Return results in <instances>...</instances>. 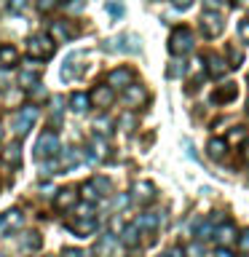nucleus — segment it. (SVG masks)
<instances>
[{"instance_id": "2eb2a0df", "label": "nucleus", "mask_w": 249, "mask_h": 257, "mask_svg": "<svg viewBox=\"0 0 249 257\" xmlns=\"http://www.w3.org/2000/svg\"><path fill=\"white\" fill-rule=\"evenodd\" d=\"M228 70H230V64L225 62L222 56H217V54L206 56V72H209V75H214V78H222Z\"/></svg>"}, {"instance_id": "2f4dec72", "label": "nucleus", "mask_w": 249, "mask_h": 257, "mask_svg": "<svg viewBox=\"0 0 249 257\" xmlns=\"http://www.w3.org/2000/svg\"><path fill=\"white\" fill-rule=\"evenodd\" d=\"M62 6V0H38V11L40 14H51Z\"/></svg>"}, {"instance_id": "79ce46f5", "label": "nucleus", "mask_w": 249, "mask_h": 257, "mask_svg": "<svg viewBox=\"0 0 249 257\" xmlns=\"http://www.w3.org/2000/svg\"><path fill=\"white\" fill-rule=\"evenodd\" d=\"M228 56H230V67H236V64L241 62V56H244V54H241L238 48H230V51H228Z\"/></svg>"}, {"instance_id": "a18cd8bd", "label": "nucleus", "mask_w": 249, "mask_h": 257, "mask_svg": "<svg viewBox=\"0 0 249 257\" xmlns=\"http://www.w3.org/2000/svg\"><path fill=\"white\" fill-rule=\"evenodd\" d=\"M24 6H27V0H11V3H8L11 11H24Z\"/></svg>"}, {"instance_id": "8fccbe9b", "label": "nucleus", "mask_w": 249, "mask_h": 257, "mask_svg": "<svg viewBox=\"0 0 249 257\" xmlns=\"http://www.w3.org/2000/svg\"><path fill=\"white\" fill-rule=\"evenodd\" d=\"M204 3H206L209 8H220V6H222V0H204Z\"/></svg>"}, {"instance_id": "b1692460", "label": "nucleus", "mask_w": 249, "mask_h": 257, "mask_svg": "<svg viewBox=\"0 0 249 257\" xmlns=\"http://www.w3.org/2000/svg\"><path fill=\"white\" fill-rule=\"evenodd\" d=\"M88 94H83V91H75V94H70V110L72 112H86L88 110Z\"/></svg>"}, {"instance_id": "1a4fd4ad", "label": "nucleus", "mask_w": 249, "mask_h": 257, "mask_svg": "<svg viewBox=\"0 0 249 257\" xmlns=\"http://www.w3.org/2000/svg\"><path fill=\"white\" fill-rule=\"evenodd\" d=\"M145 99H148V91H145V86L132 83V86L123 88V102L129 104V107H140V104H145Z\"/></svg>"}, {"instance_id": "c756f323", "label": "nucleus", "mask_w": 249, "mask_h": 257, "mask_svg": "<svg viewBox=\"0 0 249 257\" xmlns=\"http://www.w3.org/2000/svg\"><path fill=\"white\" fill-rule=\"evenodd\" d=\"M91 185L96 188V193H99V196H107V193H110V180H107V177H94Z\"/></svg>"}, {"instance_id": "49530a36", "label": "nucleus", "mask_w": 249, "mask_h": 257, "mask_svg": "<svg viewBox=\"0 0 249 257\" xmlns=\"http://www.w3.org/2000/svg\"><path fill=\"white\" fill-rule=\"evenodd\" d=\"M107 11L112 16H120V14H123V6H120V3H107Z\"/></svg>"}, {"instance_id": "f704fd0d", "label": "nucleus", "mask_w": 249, "mask_h": 257, "mask_svg": "<svg viewBox=\"0 0 249 257\" xmlns=\"http://www.w3.org/2000/svg\"><path fill=\"white\" fill-rule=\"evenodd\" d=\"M24 246H27V249H38V246H40V236H38L35 230L27 233V238H24Z\"/></svg>"}, {"instance_id": "9b49d317", "label": "nucleus", "mask_w": 249, "mask_h": 257, "mask_svg": "<svg viewBox=\"0 0 249 257\" xmlns=\"http://www.w3.org/2000/svg\"><path fill=\"white\" fill-rule=\"evenodd\" d=\"M67 228L75 233V236H91L96 230V217H78V220H70Z\"/></svg>"}, {"instance_id": "6ab92c4d", "label": "nucleus", "mask_w": 249, "mask_h": 257, "mask_svg": "<svg viewBox=\"0 0 249 257\" xmlns=\"http://www.w3.org/2000/svg\"><path fill=\"white\" fill-rule=\"evenodd\" d=\"M88 156H91V161H99V158H104L107 156V142H104V137L102 134H96V137H91V142H88Z\"/></svg>"}, {"instance_id": "4be33fe9", "label": "nucleus", "mask_w": 249, "mask_h": 257, "mask_svg": "<svg viewBox=\"0 0 249 257\" xmlns=\"http://www.w3.org/2000/svg\"><path fill=\"white\" fill-rule=\"evenodd\" d=\"M209 156L212 158H225L228 156V140H220V137H214V140H209Z\"/></svg>"}, {"instance_id": "7c9ffc66", "label": "nucleus", "mask_w": 249, "mask_h": 257, "mask_svg": "<svg viewBox=\"0 0 249 257\" xmlns=\"http://www.w3.org/2000/svg\"><path fill=\"white\" fill-rule=\"evenodd\" d=\"M134 126H137V118L132 115V112H123V115L118 118V128H123V132H132Z\"/></svg>"}, {"instance_id": "37998d69", "label": "nucleus", "mask_w": 249, "mask_h": 257, "mask_svg": "<svg viewBox=\"0 0 249 257\" xmlns=\"http://www.w3.org/2000/svg\"><path fill=\"white\" fill-rule=\"evenodd\" d=\"M96 132H99V134L110 132V120L107 118H96Z\"/></svg>"}, {"instance_id": "4c0bfd02", "label": "nucleus", "mask_w": 249, "mask_h": 257, "mask_svg": "<svg viewBox=\"0 0 249 257\" xmlns=\"http://www.w3.org/2000/svg\"><path fill=\"white\" fill-rule=\"evenodd\" d=\"M78 212V217H94V209H91V204H80V206H72Z\"/></svg>"}, {"instance_id": "5701e85b", "label": "nucleus", "mask_w": 249, "mask_h": 257, "mask_svg": "<svg viewBox=\"0 0 249 257\" xmlns=\"http://www.w3.org/2000/svg\"><path fill=\"white\" fill-rule=\"evenodd\" d=\"M140 236H142V233H140V228H137L134 222L126 225V228L120 230V241H123L126 246H137V244H140Z\"/></svg>"}, {"instance_id": "c03bdc74", "label": "nucleus", "mask_w": 249, "mask_h": 257, "mask_svg": "<svg viewBox=\"0 0 249 257\" xmlns=\"http://www.w3.org/2000/svg\"><path fill=\"white\" fill-rule=\"evenodd\" d=\"M214 257H236V254L230 252V246H217L214 249Z\"/></svg>"}, {"instance_id": "3c124183", "label": "nucleus", "mask_w": 249, "mask_h": 257, "mask_svg": "<svg viewBox=\"0 0 249 257\" xmlns=\"http://www.w3.org/2000/svg\"><path fill=\"white\" fill-rule=\"evenodd\" d=\"M6 233H8V228H6V222H3V217H0V238H3V236H6Z\"/></svg>"}, {"instance_id": "864d4df0", "label": "nucleus", "mask_w": 249, "mask_h": 257, "mask_svg": "<svg viewBox=\"0 0 249 257\" xmlns=\"http://www.w3.org/2000/svg\"><path fill=\"white\" fill-rule=\"evenodd\" d=\"M0 140H3V123H0Z\"/></svg>"}, {"instance_id": "58836bf2", "label": "nucleus", "mask_w": 249, "mask_h": 257, "mask_svg": "<svg viewBox=\"0 0 249 257\" xmlns=\"http://www.w3.org/2000/svg\"><path fill=\"white\" fill-rule=\"evenodd\" d=\"M236 241H238V249H241V252H249V228H246L244 233H241V236H238Z\"/></svg>"}, {"instance_id": "c85d7f7f", "label": "nucleus", "mask_w": 249, "mask_h": 257, "mask_svg": "<svg viewBox=\"0 0 249 257\" xmlns=\"http://www.w3.org/2000/svg\"><path fill=\"white\" fill-rule=\"evenodd\" d=\"M112 246H115V236H112V233H107V236L99 238V244H96V252H99V254H107V252H112Z\"/></svg>"}, {"instance_id": "393cba45", "label": "nucleus", "mask_w": 249, "mask_h": 257, "mask_svg": "<svg viewBox=\"0 0 249 257\" xmlns=\"http://www.w3.org/2000/svg\"><path fill=\"white\" fill-rule=\"evenodd\" d=\"M35 83H40V72L38 70H22L19 72V86L22 88H32Z\"/></svg>"}, {"instance_id": "dca6fc26", "label": "nucleus", "mask_w": 249, "mask_h": 257, "mask_svg": "<svg viewBox=\"0 0 249 257\" xmlns=\"http://www.w3.org/2000/svg\"><path fill=\"white\" fill-rule=\"evenodd\" d=\"M158 222H161V217H158L156 212H145V214L137 217V222H134V225L140 228V233H156Z\"/></svg>"}, {"instance_id": "a211bd4d", "label": "nucleus", "mask_w": 249, "mask_h": 257, "mask_svg": "<svg viewBox=\"0 0 249 257\" xmlns=\"http://www.w3.org/2000/svg\"><path fill=\"white\" fill-rule=\"evenodd\" d=\"M51 35L64 43V40H72V38H75L78 30L72 27V24H67V22H54V24H51Z\"/></svg>"}, {"instance_id": "a878e982", "label": "nucleus", "mask_w": 249, "mask_h": 257, "mask_svg": "<svg viewBox=\"0 0 249 257\" xmlns=\"http://www.w3.org/2000/svg\"><path fill=\"white\" fill-rule=\"evenodd\" d=\"M185 72H188V64H185L180 56H174V62L166 67V78H182Z\"/></svg>"}, {"instance_id": "aec40b11", "label": "nucleus", "mask_w": 249, "mask_h": 257, "mask_svg": "<svg viewBox=\"0 0 249 257\" xmlns=\"http://www.w3.org/2000/svg\"><path fill=\"white\" fill-rule=\"evenodd\" d=\"M16 62H19V51L8 43L0 46V67H14Z\"/></svg>"}, {"instance_id": "a19ab883", "label": "nucleus", "mask_w": 249, "mask_h": 257, "mask_svg": "<svg viewBox=\"0 0 249 257\" xmlns=\"http://www.w3.org/2000/svg\"><path fill=\"white\" fill-rule=\"evenodd\" d=\"M62 257H86V252L83 249H75V246H64Z\"/></svg>"}, {"instance_id": "e433bc0d", "label": "nucleus", "mask_w": 249, "mask_h": 257, "mask_svg": "<svg viewBox=\"0 0 249 257\" xmlns=\"http://www.w3.org/2000/svg\"><path fill=\"white\" fill-rule=\"evenodd\" d=\"M238 35H241L244 43H249V19H241L238 22Z\"/></svg>"}, {"instance_id": "c9c22d12", "label": "nucleus", "mask_w": 249, "mask_h": 257, "mask_svg": "<svg viewBox=\"0 0 249 257\" xmlns=\"http://www.w3.org/2000/svg\"><path fill=\"white\" fill-rule=\"evenodd\" d=\"M64 8H67V14H80L86 8V0H70Z\"/></svg>"}, {"instance_id": "bb28decb", "label": "nucleus", "mask_w": 249, "mask_h": 257, "mask_svg": "<svg viewBox=\"0 0 249 257\" xmlns=\"http://www.w3.org/2000/svg\"><path fill=\"white\" fill-rule=\"evenodd\" d=\"M78 161H80V153H78L75 148H67L64 153H59V164H62L64 169H67V166H75Z\"/></svg>"}, {"instance_id": "5fc2aeb1", "label": "nucleus", "mask_w": 249, "mask_h": 257, "mask_svg": "<svg viewBox=\"0 0 249 257\" xmlns=\"http://www.w3.org/2000/svg\"><path fill=\"white\" fill-rule=\"evenodd\" d=\"M241 6H249V0H241Z\"/></svg>"}, {"instance_id": "423d86ee", "label": "nucleus", "mask_w": 249, "mask_h": 257, "mask_svg": "<svg viewBox=\"0 0 249 257\" xmlns=\"http://www.w3.org/2000/svg\"><path fill=\"white\" fill-rule=\"evenodd\" d=\"M212 238L217 241V246H230V244H236V238H238L236 225H230V222H220V225L214 228Z\"/></svg>"}, {"instance_id": "09e8293b", "label": "nucleus", "mask_w": 249, "mask_h": 257, "mask_svg": "<svg viewBox=\"0 0 249 257\" xmlns=\"http://www.w3.org/2000/svg\"><path fill=\"white\" fill-rule=\"evenodd\" d=\"M172 3H174L177 8H188V6L193 3V0H172Z\"/></svg>"}, {"instance_id": "603ef678", "label": "nucleus", "mask_w": 249, "mask_h": 257, "mask_svg": "<svg viewBox=\"0 0 249 257\" xmlns=\"http://www.w3.org/2000/svg\"><path fill=\"white\" fill-rule=\"evenodd\" d=\"M244 158H246V161H249V142H246V145H244Z\"/></svg>"}, {"instance_id": "0eeeda50", "label": "nucleus", "mask_w": 249, "mask_h": 257, "mask_svg": "<svg viewBox=\"0 0 249 257\" xmlns=\"http://www.w3.org/2000/svg\"><path fill=\"white\" fill-rule=\"evenodd\" d=\"M201 27H204V32H206L209 38H214V35H220V32H222L225 24H222V16L209 8V11L201 14Z\"/></svg>"}, {"instance_id": "39448f33", "label": "nucleus", "mask_w": 249, "mask_h": 257, "mask_svg": "<svg viewBox=\"0 0 249 257\" xmlns=\"http://www.w3.org/2000/svg\"><path fill=\"white\" fill-rule=\"evenodd\" d=\"M132 80H134V72L129 70V67H115V70H110L107 72V83L110 88H118V91H123L126 86H132Z\"/></svg>"}, {"instance_id": "4468645a", "label": "nucleus", "mask_w": 249, "mask_h": 257, "mask_svg": "<svg viewBox=\"0 0 249 257\" xmlns=\"http://www.w3.org/2000/svg\"><path fill=\"white\" fill-rule=\"evenodd\" d=\"M78 204V193L72 190V188H64L56 193V198H54V206L59 209V212H64V209H72Z\"/></svg>"}, {"instance_id": "cd10ccee", "label": "nucleus", "mask_w": 249, "mask_h": 257, "mask_svg": "<svg viewBox=\"0 0 249 257\" xmlns=\"http://www.w3.org/2000/svg\"><path fill=\"white\" fill-rule=\"evenodd\" d=\"M80 196H83V198L88 201V204H96V201L102 198L99 193H96V188H94L91 182H83V185H80Z\"/></svg>"}, {"instance_id": "7ed1b4c3", "label": "nucleus", "mask_w": 249, "mask_h": 257, "mask_svg": "<svg viewBox=\"0 0 249 257\" xmlns=\"http://www.w3.org/2000/svg\"><path fill=\"white\" fill-rule=\"evenodd\" d=\"M59 150H62V145H59V137H56L54 132H43L38 137V142H35V158L38 161L56 158V156H59Z\"/></svg>"}, {"instance_id": "de8ad7c7", "label": "nucleus", "mask_w": 249, "mask_h": 257, "mask_svg": "<svg viewBox=\"0 0 249 257\" xmlns=\"http://www.w3.org/2000/svg\"><path fill=\"white\" fill-rule=\"evenodd\" d=\"M164 257H185V252H182L180 246H172V249H169V252H166Z\"/></svg>"}, {"instance_id": "20e7f679", "label": "nucleus", "mask_w": 249, "mask_h": 257, "mask_svg": "<svg viewBox=\"0 0 249 257\" xmlns=\"http://www.w3.org/2000/svg\"><path fill=\"white\" fill-rule=\"evenodd\" d=\"M38 120V107L35 104H27V107H22L19 112H14V118H11V123H14V132L24 137L32 128V123Z\"/></svg>"}, {"instance_id": "72a5a7b5", "label": "nucleus", "mask_w": 249, "mask_h": 257, "mask_svg": "<svg viewBox=\"0 0 249 257\" xmlns=\"http://www.w3.org/2000/svg\"><path fill=\"white\" fill-rule=\"evenodd\" d=\"M190 72H193V75H196L198 80L204 78V72H206V67H204V59H193V62H190Z\"/></svg>"}, {"instance_id": "f8f14e48", "label": "nucleus", "mask_w": 249, "mask_h": 257, "mask_svg": "<svg viewBox=\"0 0 249 257\" xmlns=\"http://www.w3.org/2000/svg\"><path fill=\"white\" fill-rule=\"evenodd\" d=\"M214 217H201V220L193 222V236H196L198 241H206V238H212V233H214Z\"/></svg>"}, {"instance_id": "6e6d98bb", "label": "nucleus", "mask_w": 249, "mask_h": 257, "mask_svg": "<svg viewBox=\"0 0 249 257\" xmlns=\"http://www.w3.org/2000/svg\"><path fill=\"white\" fill-rule=\"evenodd\" d=\"M0 257H6V254H0Z\"/></svg>"}, {"instance_id": "412c9836", "label": "nucleus", "mask_w": 249, "mask_h": 257, "mask_svg": "<svg viewBox=\"0 0 249 257\" xmlns=\"http://www.w3.org/2000/svg\"><path fill=\"white\" fill-rule=\"evenodd\" d=\"M3 217V222H6V228L8 230H19L22 228V222H24V214L19 212V209H8L6 214H0Z\"/></svg>"}, {"instance_id": "473e14b6", "label": "nucleus", "mask_w": 249, "mask_h": 257, "mask_svg": "<svg viewBox=\"0 0 249 257\" xmlns=\"http://www.w3.org/2000/svg\"><path fill=\"white\" fill-rule=\"evenodd\" d=\"M185 254L188 257H204V244H201V241H193V244L185 249Z\"/></svg>"}, {"instance_id": "f257e3e1", "label": "nucleus", "mask_w": 249, "mask_h": 257, "mask_svg": "<svg viewBox=\"0 0 249 257\" xmlns=\"http://www.w3.org/2000/svg\"><path fill=\"white\" fill-rule=\"evenodd\" d=\"M24 51L32 62H43V59H51L54 51H56V43L48 35H32L24 46Z\"/></svg>"}, {"instance_id": "9d476101", "label": "nucleus", "mask_w": 249, "mask_h": 257, "mask_svg": "<svg viewBox=\"0 0 249 257\" xmlns=\"http://www.w3.org/2000/svg\"><path fill=\"white\" fill-rule=\"evenodd\" d=\"M112 99H115V94H112V88L104 83V86H96L91 94H88V102L96 104V107H110Z\"/></svg>"}, {"instance_id": "f03ea898", "label": "nucleus", "mask_w": 249, "mask_h": 257, "mask_svg": "<svg viewBox=\"0 0 249 257\" xmlns=\"http://www.w3.org/2000/svg\"><path fill=\"white\" fill-rule=\"evenodd\" d=\"M193 51V30L190 27H174L169 35V54L172 56H185Z\"/></svg>"}, {"instance_id": "6e6552de", "label": "nucleus", "mask_w": 249, "mask_h": 257, "mask_svg": "<svg viewBox=\"0 0 249 257\" xmlns=\"http://www.w3.org/2000/svg\"><path fill=\"white\" fill-rule=\"evenodd\" d=\"M132 196H134V201H140V204H148V201H153V196H156V185L148 182V180H137L132 185Z\"/></svg>"}, {"instance_id": "ddd939ff", "label": "nucleus", "mask_w": 249, "mask_h": 257, "mask_svg": "<svg viewBox=\"0 0 249 257\" xmlns=\"http://www.w3.org/2000/svg\"><path fill=\"white\" fill-rule=\"evenodd\" d=\"M236 96H238L236 83H222V86H217V88H214L212 102H214V104H228V102L236 99Z\"/></svg>"}, {"instance_id": "ea45409f", "label": "nucleus", "mask_w": 249, "mask_h": 257, "mask_svg": "<svg viewBox=\"0 0 249 257\" xmlns=\"http://www.w3.org/2000/svg\"><path fill=\"white\" fill-rule=\"evenodd\" d=\"M244 140V128L236 126V128H230V134H228V142H241Z\"/></svg>"}, {"instance_id": "f3484780", "label": "nucleus", "mask_w": 249, "mask_h": 257, "mask_svg": "<svg viewBox=\"0 0 249 257\" xmlns=\"http://www.w3.org/2000/svg\"><path fill=\"white\" fill-rule=\"evenodd\" d=\"M0 161H3L6 166H19L22 164V145L19 142H11L3 153H0Z\"/></svg>"}]
</instances>
